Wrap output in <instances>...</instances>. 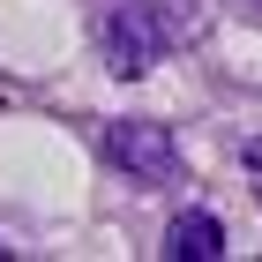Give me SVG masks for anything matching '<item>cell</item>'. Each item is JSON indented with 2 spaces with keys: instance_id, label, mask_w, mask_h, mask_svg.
<instances>
[{
  "instance_id": "obj_1",
  "label": "cell",
  "mask_w": 262,
  "mask_h": 262,
  "mask_svg": "<svg viewBox=\"0 0 262 262\" xmlns=\"http://www.w3.org/2000/svg\"><path fill=\"white\" fill-rule=\"evenodd\" d=\"M98 45L113 75H150L165 53V15L142 0H113V8H98Z\"/></svg>"
},
{
  "instance_id": "obj_2",
  "label": "cell",
  "mask_w": 262,
  "mask_h": 262,
  "mask_svg": "<svg viewBox=\"0 0 262 262\" xmlns=\"http://www.w3.org/2000/svg\"><path fill=\"white\" fill-rule=\"evenodd\" d=\"M105 158L120 165V172H135L142 187H172L180 180V150H172V135L150 120H113L105 127Z\"/></svg>"
},
{
  "instance_id": "obj_3",
  "label": "cell",
  "mask_w": 262,
  "mask_h": 262,
  "mask_svg": "<svg viewBox=\"0 0 262 262\" xmlns=\"http://www.w3.org/2000/svg\"><path fill=\"white\" fill-rule=\"evenodd\" d=\"M165 255L172 262H217L225 255V225L210 210H180V217L165 225Z\"/></svg>"
},
{
  "instance_id": "obj_4",
  "label": "cell",
  "mask_w": 262,
  "mask_h": 262,
  "mask_svg": "<svg viewBox=\"0 0 262 262\" xmlns=\"http://www.w3.org/2000/svg\"><path fill=\"white\" fill-rule=\"evenodd\" d=\"M240 165H247V187H255V195H262V135H255V142H247V150H240Z\"/></svg>"
}]
</instances>
